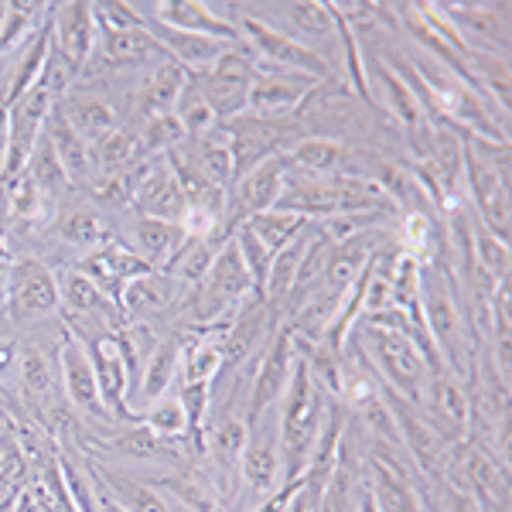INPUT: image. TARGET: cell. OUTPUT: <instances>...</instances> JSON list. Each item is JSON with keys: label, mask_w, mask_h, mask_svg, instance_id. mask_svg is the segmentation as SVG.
I'll use <instances>...</instances> for the list:
<instances>
[{"label": "cell", "mask_w": 512, "mask_h": 512, "mask_svg": "<svg viewBox=\"0 0 512 512\" xmlns=\"http://www.w3.org/2000/svg\"><path fill=\"white\" fill-rule=\"evenodd\" d=\"M420 318H424L427 338H431L441 366L454 376L472 373L475 332L468 325L461 291L454 287L451 270L441 260L420 263Z\"/></svg>", "instance_id": "obj_1"}, {"label": "cell", "mask_w": 512, "mask_h": 512, "mask_svg": "<svg viewBox=\"0 0 512 512\" xmlns=\"http://www.w3.org/2000/svg\"><path fill=\"white\" fill-rule=\"evenodd\" d=\"M328 407L332 396L311 379L308 366L297 359L294 376L284 393V410L277 417V437H280V475L284 482L304 478L311 465V454L318 448V437L325 431Z\"/></svg>", "instance_id": "obj_2"}, {"label": "cell", "mask_w": 512, "mask_h": 512, "mask_svg": "<svg viewBox=\"0 0 512 512\" xmlns=\"http://www.w3.org/2000/svg\"><path fill=\"white\" fill-rule=\"evenodd\" d=\"M465 188L475 198L482 226L509 243V147L465 134Z\"/></svg>", "instance_id": "obj_3"}, {"label": "cell", "mask_w": 512, "mask_h": 512, "mask_svg": "<svg viewBox=\"0 0 512 512\" xmlns=\"http://www.w3.org/2000/svg\"><path fill=\"white\" fill-rule=\"evenodd\" d=\"M359 345H362L359 352L366 355V362L373 366L376 379L386 390L403 396V400H410V403H420L427 376H431L434 369L414 338H407L403 332H390V328L362 325Z\"/></svg>", "instance_id": "obj_4"}, {"label": "cell", "mask_w": 512, "mask_h": 512, "mask_svg": "<svg viewBox=\"0 0 512 512\" xmlns=\"http://www.w3.org/2000/svg\"><path fill=\"white\" fill-rule=\"evenodd\" d=\"M362 482L379 512H437L434 492L424 485L417 468L403 461L400 451L379 441L362 448Z\"/></svg>", "instance_id": "obj_5"}, {"label": "cell", "mask_w": 512, "mask_h": 512, "mask_svg": "<svg viewBox=\"0 0 512 512\" xmlns=\"http://www.w3.org/2000/svg\"><path fill=\"white\" fill-rule=\"evenodd\" d=\"M4 311L14 325H38L59 311V280L45 260H14L7 274Z\"/></svg>", "instance_id": "obj_6"}, {"label": "cell", "mask_w": 512, "mask_h": 512, "mask_svg": "<svg viewBox=\"0 0 512 512\" xmlns=\"http://www.w3.org/2000/svg\"><path fill=\"white\" fill-rule=\"evenodd\" d=\"M239 38H246V45L256 52V59L263 65H274V69H287V72H297V76H311L318 82H325L332 76L328 62L321 59L311 45H304L301 38H291L287 31H277L274 24L253 18H239Z\"/></svg>", "instance_id": "obj_7"}, {"label": "cell", "mask_w": 512, "mask_h": 512, "mask_svg": "<svg viewBox=\"0 0 512 512\" xmlns=\"http://www.w3.org/2000/svg\"><path fill=\"white\" fill-rule=\"evenodd\" d=\"M72 335L86 345L89 362H93V369H96L99 396H103V407H106V414H110V420L113 424H117V420L120 424L134 420V414H130V407H127L134 376H130V366H127V359H123L117 332H113V328H93V332H72Z\"/></svg>", "instance_id": "obj_8"}, {"label": "cell", "mask_w": 512, "mask_h": 512, "mask_svg": "<svg viewBox=\"0 0 512 512\" xmlns=\"http://www.w3.org/2000/svg\"><path fill=\"white\" fill-rule=\"evenodd\" d=\"M52 106L55 99L41 86L28 89L14 103H7V151H4V164H0V181H11L24 171L38 137L45 134V120L52 113Z\"/></svg>", "instance_id": "obj_9"}, {"label": "cell", "mask_w": 512, "mask_h": 512, "mask_svg": "<svg viewBox=\"0 0 512 512\" xmlns=\"http://www.w3.org/2000/svg\"><path fill=\"white\" fill-rule=\"evenodd\" d=\"M297 366V345H294V332L287 325H277V332L270 335L267 349L260 352V362H256V373L250 376V407H246V417H260L263 410H274L287 393V383L294 376Z\"/></svg>", "instance_id": "obj_10"}, {"label": "cell", "mask_w": 512, "mask_h": 512, "mask_svg": "<svg viewBox=\"0 0 512 512\" xmlns=\"http://www.w3.org/2000/svg\"><path fill=\"white\" fill-rule=\"evenodd\" d=\"M236 472L246 495H253L256 502L270 499L280 489V482H284V475H280L277 420H270V410H263L260 417L250 420V441H246Z\"/></svg>", "instance_id": "obj_11"}, {"label": "cell", "mask_w": 512, "mask_h": 512, "mask_svg": "<svg viewBox=\"0 0 512 512\" xmlns=\"http://www.w3.org/2000/svg\"><path fill=\"white\" fill-rule=\"evenodd\" d=\"M318 86L321 82L311 76H297V72L274 69V65L260 62L250 89H246V110H250L256 120L287 117V113L301 110V106L315 96Z\"/></svg>", "instance_id": "obj_12"}, {"label": "cell", "mask_w": 512, "mask_h": 512, "mask_svg": "<svg viewBox=\"0 0 512 512\" xmlns=\"http://www.w3.org/2000/svg\"><path fill=\"white\" fill-rule=\"evenodd\" d=\"M424 417L448 437L451 444H461L472 437V393L454 373H431L427 376L424 396L417 403Z\"/></svg>", "instance_id": "obj_13"}, {"label": "cell", "mask_w": 512, "mask_h": 512, "mask_svg": "<svg viewBox=\"0 0 512 512\" xmlns=\"http://www.w3.org/2000/svg\"><path fill=\"white\" fill-rule=\"evenodd\" d=\"M274 321V311L267 308V301L260 294H253L250 301L239 304V311L222 328V373L239 369L250 355L267 349L270 335L277 332Z\"/></svg>", "instance_id": "obj_14"}, {"label": "cell", "mask_w": 512, "mask_h": 512, "mask_svg": "<svg viewBox=\"0 0 512 512\" xmlns=\"http://www.w3.org/2000/svg\"><path fill=\"white\" fill-rule=\"evenodd\" d=\"M59 383L65 390V400H69V407L76 410V414L113 424L103 407V396H99L96 369H93V362H89V352L76 335L59 338Z\"/></svg>", "instance_id": "obj_15"}, {"label": "cell", "mask_w": 512, "mask_h": 512, "mask_svg": "<svg viewBox=\"0 0 512 512\" xmlns=\"http://www.w3.org/2000/svg\"><path fill=\"white\" fill-rule=\"evenodd\" d=\"M250 441V417L236 414V410H222V414L209 417V427H205V451L202 458L212 461V482H216L219 495L226 492V482L236 478L239 458H243V448Z\"/></svg>", "instance_id": "obj_16"}, {"label": "cell", "mask_w": 512, "mask_h": 512, "mask_svg": "<svg viewBox=\"0 0 512 512\" xmlns=\"http://www.w3.org/2000/svg\"><path fill=\"white\" fill-rule=\"evenodd\" d=\"M86 465L99 489L127 512H175V506L164 499V492L151 478H140L134 472H127V468L110 465V461H103V458H89Z\"/></svg>", "instance_id": "obj_17"}, {"label": "cell", "mask_w": 512, "mask_h": 512, "mask_svg": "<svg viewBox=\"0 0 512 512\" xmlns=\"http://www.w3.org/2000/svg\"><path fill=\"white\" fill-rule=\"evenodd\" d=\"M140 14H151L154 21L168 24L178 31H192V35L219 38V41H239L236 18H222L212 4L202 0H158V4H134Z\"/></svg>", "instance_id": "obj_18"}, {"label": "cell", "mask_w": 512, "mask_h": 512, "mask_svg": "<svg viewBox=\"0 0 512 512\" xmlns=\"http://www.w3.org/2000/svg\"><path fill=\"white\" fill-rule=\"evenodd\" d=\"M79 270L89 280H93V284L106 297H110L113 304H117L123 284H127L130 277H137V274H144V270H151V267H147V263L140 260V256L130 250L127 243H120L117 236H106L103 243L96 246V250H89L86 256H82Z\"/></svg>", "instance_id": "obj_19"}, {"label": "cell", "mask_w": 512, "mask_h": 512, "mask_svg": "<svg viewBox=\"0 0 512 512\" xmlns=\"http://www.w3.org/2000/svg\"><path fill=\"white\" fill-rule=\"evenodd\" d=\"M130 209H134L137 216L164 219V222H178L185 216L188 202H185L181 181L175 178V171H171L168 158L147 164L144 178L137 181L134 198H130Z\"/></svg>", "instance_id": "obj_20"}, {"label": "cell", "mask_w": 512, "mask_h": 512, "mask_svg": "<svg viewBox=\"0 0 512 512\" xmlns=\"http://www.w3.org/2000/svg\"><path fill=\"white\" fill-rule=\"evenodd\" d=\"M140 14V11H137ZM140 28L147 31L154 41L161 45V52L171 55V62L185 65L188 72H202L212 69L219 62V55L226 52L233 41H219V38H205V35H192V31H178L168 28V24L154 21L151 14H140Z\"/></svg>", "instance_id": "obj_21"}, {"label": "cell", "mask_w": 512, "mask_h": 512, "mask_svg": "<svg viewBox=\"0 0 512 512\" xmlns=\"http://www.w3.org/2000/svg\"><path fill=\"white\" fill-rule=\"evenodd\" d=\"M287 171H291V158L287 154H274V158L260 161L256 168L246 171L243 178H236V226L250 216L270 212L277 205L280 192H284Z\"/></svg>", "instance_id": "obj_22"}, {"label": "cell", "mask_w": 512, "mask_h": 512, "mask_svg": "<svg viewBox=\"0 0 512 512\" xmlns=\"http://www.w3.org/2000/svg\"><path fill=\"white\" fill-rule=\"evenodd\" d=\"M52 45L82 72L96 52L93 4H55L52 7Z\"/></svg>", "instance_id": "obj_23"}, {"label": "cell", "mask_w": 512, "mask_h": 512, "mask_svg": "<svg viewBox=\"0 0 512 512\" xmlns=\"http://www.w3.org/2000/svg\"><path fill=\"white\" fill-rule=\"evenodd\" d=\"M274 209L294 212V216H301L308 222H321V219L335 216V209H338L335 178H315V175H304V171L291 168Z\"/></svg>", "instance_id": "obj_24"}, {"label": "cell", "mask_w": 512, "mask_h": 512, "mask_svg": "<svg viewBox=\"0 0 512 512\" xmlns=\"http://www.w3.org/2000/svg\"><path fill=\"white\" fill-rule=\"evenodd\" d=\"M181 294H185V287H181L175 277H168L164 270H144V274L130 277L127 284H123V291L117 297V311L140 321L147 315H158V311L171 308L175 301H181Z\"/></svg>", "instance_id": "obj_25"}, {"label": "cell", "mask_w": 512, "mask_h": 512, "mask_svg": "<svg viewBox=\"0 0 512 512\" xmlns=\"http://www.w3.org/2000/svg\"><path fill=\"white\" fill-rule=\"evenodd\" d=\"M99 454H113L120 461H134V465H178L175 444H164L161 437H154L144 424H123L113 427L110 437L96 444Z\"/></svg>", "instance_id": "obj_26"}, {"label": "cell", "mask_w": 512, "mask_h": 512, "mask_svg": "<svg viewBox=\"0 0 512 512\" xmlns=\"http://www.w3.org/2000/svg\"><path fill=\"white\" fill-rule=\"evenodd\" d=\"M151 482L164 492V499H168L171 506H181L185 512H219L222 506L216 482L205 472H198V468L175 465L171 472L154 475Z\"/></svg>", "instance_id": "obj_27"}, {"label": "cell", "mask_w": 512, "mask_h": 512, "mask_svg": "<svg viewBox=\"0 0 512 512\" xmlns=\"http://www.w3.org/2000/svg\"><path fill=\"white\" fill-rule=\"evenodd\" d=\"M55 280H59V308L65 311L69 325L72 321H86V318L113 321V315H117V304L99 291L79 267L55 270Z\"/></svg>", "instance_id": "obj_28"}, {"label": "cell", "mask_w": 512, "mask_h": 512, "mask_svg": "<svg viewBox=\"0 0 512 512\" xmlns=\"http://www.w3.org/2000/svg\"><path fill=\"white\" fill-rule=\"evenodd\" d=\"M185 233H181L178 222H164V219H147L134 216L130 219V250L151 270H164L171 263V256L181 250Z\"/></svg>", "instance_id": "obj_29"}, {"label": "cell", "mask_w": 512, "mask_h": 512, "mask_svg": "<svg viewBox=\"0 0 512 512\" xmlns=\"http://www.w3.org/2000/svg\"><path fill=\"white\" fill-rule=\"evenodd\" d=\"M181 373V338H161L151 349V355L144 359L137 376V403H144V410L151 407L154 400H161L164 393L171 390L175 376Z\"/></svg>", "instance_id": "obj_30"}, {"label": "cell", "mask_w": 512, "mask_h": 512, "mask_svg": "<svg viewBox=\"0 0 512 512\" xmlns=\"http://www.w3.org/2000/svg\"><path fill=\"white\" fill-rule=\"evenodd\" d=\"M45 137H48V144H52L55 158L62 161L69 181H86L89 171H93V154H89L86 140L72 130L69 120H65L59 103L52 106V113H48V120H45Z\"/></svg>", "instance_id": "obj_31"}, {"label": "cell", "mask_w": 512, "mask_h": 512, "mask_svg": "<svg viewBox=\"0 0 512 512\" xmlns=\"http://www.w3.org/2000/svg\"><path fill=\"white\" fill-rule=\"evenodd\" d=\"M62 113L72 123V130L86 140L89 147L99 144L110 130H117V110L110 106V99L93 96V93H72L62 99Z\"/></svg>", "instance_id": "obj_32"}, {"label": "cell", "mask_w": 512, "mask_h": 512, "mask_svg": "<svg viewBox=\"0 0 512 512\" xmlns=\"http://www.w3.org/2000/svg\"><path fill=\"white\" fill-rule=\"evenodd\" d=\"M18 379L28 400H52L55 383H59V352H48V345H41V338L21 342Z\"/></svg>", "instance_id": "obj_33"}, {"label": "cell", "mask_w": 512, "mask_h": 512, "mask_svg": "<svg viewBox=\"0 0 512 512\" xmlns=\"http://www.w3.org/2000/svg\"><path fill=\"white\" fill-rule=\"evenodd\" d=\"M222 328H198L195 338L181 342V376L185 383H212L222 373Z\"/></svg>", "instance_id": "obj_34"}, {"label": "cell", "mask_w": 512, "mask_h": 512, "mask_svg": "<svg viewBox=\"0 0 512 512\" xmlns=\"http://www.w3.org/2000/svg\"><path fill=\"white\" fill-rule=\"evenodd\" d=\"M287 158H291L294 171H304V175H315V178H335V175H342V171H345L352 151L342 144V140L308 137V140H301V144H297Z\"/></svg>", "instance_id": "obj_35"}, {"label": "cell", "mask_w": 512, "mask_h": 512, "mask_svg": "<svg viewBox=\"0 0 512 512\" xmlns=\"http://www.w3.org/2000/svg\"><path fill=\"white\" fill-rule=\"evenodd\" d=\"M188 89V69L171 59H164L154 76L147 79L144 93H140V110L147 117H164V113H175L181 93Z\"/></svg>", "instance_id": "obj_36"}, {"label": "cell", "mask_w": 512, "mask_h": 512, "mask_svg": "<svg viewBox=\"0 0 512 512\" xmlns=\"http://www.w3.org/2000/svg\"><path fill=\"white\" fill-rule=\"evenodd\" d=\"M188 86L209 103V110L216 113L219 123L246 113V89H250V82H233L202 69V72H188Z\"/></svg>", "instance_id": "obj_37"}, {"label": "cell", "mask_w": 512, "mask_h": 512, "mask_svg": "<svg viewBox=\"0 0 512 512\" xmlns=\"http://www.w3.org/2000/svg\"><path fill=\"white\" fill-rule=\"evenodd\" d=\"M376 72L379 79H383V89H386V106L393 110V117L403 123V127L410 130H420L427 123V110L424 103L417 99V93L410 89V82L400 76V72L393 69V65H386L383 59H376Z\"/></svg>", "instance_id": "obj_38"}, {"label": "cell", "mask_w": 512, "mask_h": 512, "mask_svg": "<svg viewBox=\"0 0 512 512\" xmlns=\"http://www.w3.org/2000/svg\"><path fill=\"white\" fill-rule=\"evenodd\" d=\"M99 48H103L106 62L113 65H140L147 59L161 52V45L147 35L144 28H134V31H99Z\"/></svg>", "instance_id": "obj_39"}, {"label": "cell", "mask_w": 512, "mask_h": 512, "mask_svg": "<svg viewBox=\"0 0 512 512\" xmlns=\"http://www.w3.org/2000/svg\"><path fill=\"white\" fill-rule=\"evenodd\" d=\"M110 236L106 233V222L89 209H69L55 219V239L72 250H96L103 239Z\"/></svg>", "instance_id": "obj_40"}, {"label": "cell", "mask_w": 512, "mask_h": 512, "mask_svg": "<svg viewBox=\"0 0 512 512\" xmlns=\"http://www.w3.org/2000/svg\"><path fill=\"white\" fill-rule=\"evenodd\" d=\"M24 175L35 181L41 192H45V198H59L72 188V181H69V175H65L62 161L55 158V151H52V144H48L45 134L38 137L35 151H31L28 164H24Z\"/></svg>", "instance_id": "obj_41"}, {"label": "cell", "mask_w": 512, "mask_h": 512, "mask_svg": "<svg viewBox=\"0 0 512 512\" xmlns=\"http://www.w3.org/2000/svg\"><path fill=\"white\" fill-rule=\"evenodd\" d=\"M134 424H144L147 431L154 437H161L164 444L188 441V417H185V407H181L178 396H161V400H154Z\"/></svg>", "instance_id": "obj_42"}, {"label": "cell", "mask_w": 512, "mask_h": 512, "mask_svg": "<svg viewBox=\"0 0 512 512\" xmlns=\"http://www.w3.org/2000/svg\"><path fill=\"white\" fill-rule=\"evenodd\" d=\"M243 222H246V229H250V233L260 239V243L267 246L274 256L284 250V246L291 243L297 233H304V226H308V219L294 216V212H280V209L260 212V216H250Z\"/></svg>", "instance_id": "obj_43"}, {"label": "cell", "mask_w": 512, "mask_h": 512, "mask_svg": "<svg viewBox=\"0 0 512 512\" xmlns=\"http://www.w3.org/2000/svg\"><path fill=\"white\" fill-rule=\"evenodd\" d=\"M287 18L294 35H308V38H328L338 28L335 14L328 7V0H297V4H280L274 7ZM291 35V38H294Z\"/></svg>", "instance_id": "obj_44"}, {"label": "cell", "mask_w": 512, "mask_h": 512, "mask_svg": "<svg viewBox=\"0 0 512 512\" xmlns=\"http://www.w3.org/2000/svg\"><path fill=\"white\" fill-rule=\"evenodd\" d=\"M472 253H475V263L492 284H506L509 274H512V256H509V243H502L499 236H492L489 229L478 222L472 226Z\"/></svg>", "instance_id": "obj_45"}, {"label": "cell", "mask_w": 512, "mask_h": 512, "mask_svg": "<svg viewBox=\"0 0 512 512\" xmlns=\"http://www.w3.org/2000/svg\"><path fill=\"white\" fill-rule=\"evenodd\" d=\"M185 140V130L175 113H164V117H147L144 130L137 134V158H164Z\"/></svg>", "instance_id": "obj_46"}, {"label": "cell", "mask_w": 512, "mask_h": 512, "mask_svg": "<svg viewBox=\"0 0 512 512\" xmlns=\"http://www.w3.org/2000/svg\"><path fill=\"white\" fill-rule=\"evenodd\" d=\"M48 48H52V24H45V28H41L38 35H35V41H31L28 55H24L21 65H18V72H14L11 89L4 93V103H14V99H21L24 93H28V89H35L41 69H45Z\"/></svg>", "instance_id": "obj_47"}, {"label": "cell", "mask_w": 512, "mask_h": 512, "mask_svg": "<svg viewBox=\"0 0 512 512\" xmlns=\"http://www.w3.org/2000/svg\"><path fill=\"white\" fill-rule=\"evenodd\" d=\"M0 188H4V195H7L11 219H18V222L41 219V216H45V209H48V202H52V198H45V192H41V188L28 175H24V171L18 178H11V181H0Z\"/></svg>", "instance_id": "obj_48"}, {"label": "cell", "mask_w": 512, "mask_h": 512, "mask_svg": "<svg viewBox=\"0 0 512 512\" xmlns=\"http://www.w3.org/2000/svg\"><path fill=\"white\" fill-rule=\"evenodd\" d=\"M93 154V168L99 164V171H123L127 164L137 161V137L127 134V130H110L99 144L89 147Z\"/></svg>", "instance_id": "obj_49"}, {"label": "cell", "mask_w": 512, "mask_h": 512, "mask_svg": "<svg viewBox=\"0 0 512 512\" xmlns=\"http://www.w3.org/2000/svg\"><path fill=\"white\" fill-rule=\"evenodd\" d=\"M233 236H236L239 253H243L246 270H250V277H253L256 294L263 297V287H267V277H270V263H274V253H270L267 246H263L260 239L250 233V229H246V222H239V226L233 229Z\"/></svg>", "instance_id": "obj_50"}, {"label": "cell", "mask_w": 512, "mask_h": 512, "mask_svg": "<svg viewBox=\"0 0 512 512\" xmlns=\"http://www.w3.org/2000/svg\"><path fill=\"white\" fill-rule=\"evenodd\" d=\"M175 117L181 123V130H185V137H205V134H212V130L219 127L216 113L209 110V103H205V99L198 96L192 86L181 93L178 106H175Z\"/></svg>", "instance_id": "obj_51"}, {"label": "cell", "mask_w": 512, "mask_h": 512, "mask_svg": "<svg viewBox=\"0 0 512 512\" xmlns=\"http://www.w3.org/2000/svg\"><path fill=\"white\" fill-rule=\"evenodd\" d=\"M41 11H45L41 4H4V18H0V55L11 52V45L24 38V31L31 28V18Z\"/></svg>", "instance_id": "obj_52"}, {"label": "cell", "mask_w": 512, "mask_h": 512, "mask_svg": "<svg viewBox=\"0 0 512 512\" xmlns=\"http://www.w3.org/2000/svg\"><path fill=\"white\" fill-rule=\"evenodd\" d=\"M21 359V338L0 328V376H11Z\"/></svg>", "instance_id": "obj_53"}, {"label": "cell", "mask_w": 512, "mask_h": 512, "mask_svg": "<svg viewBox=\"0 0 512 512\" xmlns=\"http://www.w3.org/2000/svg\"><path fill=\"white\" fill-rule=\"evenodd\" d=\"M318 499H321V489H315V485L304 478L301 489L294 492V499L287 502V512H318Z\"/></svg>", "instance_id": "obj_54"}, {"label": "cell", "mask_w": 512, "mask_h": 512, "mask_svg": "<svg viewBox=\"0 0 512 512\" xmlns=\"http://www.w3.org/2000/svg\"><path fill=\"white\" fill-rule=\"evenodd\" d=\"M11 512H52L48 509V502L41 499V492L35 489V485H24V492L14 499V506H11Z\"/></svg>", "instance_id": "obj_55"}, {"label": "cell", "mask_w": 512, "mask_h": 512, "mask_svg": "<svg viewBox=\"0 0 512 512\" xmlns=\"http://www.w3.org/2000/svg\"><path fill=\"white\" fill-rule=\"evenodd\" d=\"M11 263L14 260H0V308L7 301V274H11Z\"/></svg>", "instance_id": "obj_56"}, {"label": "cell", "mask_w": 512, "mask_h": 512, "mask_svg": "<svg viewBox=\"0 0 512 512\" xmlns=\"http://www.w3.org/2000/svg\"><path fill=\"white\" fill-rule=\"evenodd\" d=\"M96 489H99V485H96ZM99 512H127V509L117 506V502H113L110 495H106L103 489H99Z\"/></svg>", "instance_id": "obj_57"}, {"label": "cell", "mask_w": 512, "mask_h": 512, "mask_svg": "<svg viewBox=\"0 0 512 512\" xmlns=\"http://www.w3.org/2000/svg\"><path fill=\"white\" fill-rule=\"evenodd\" d=\"M478 512H495V509H489V506H478Z\"/></svg>", "instance_id": "obj_58"}, {"label": "cell", "mask_w": 512, "mask_h": 512, "mask_svg": "<svg viewBox=\"0 0 512 512\" xmlns=\"http://www.w3.org/2000/svg\"><path fill=\"white\" fill-rule=\"evenodd\" d=\"M219 512H229V509H226V506H219Z\"/></svg>", "instance_id": "obj_59"}]
</instances>
